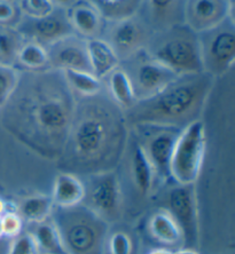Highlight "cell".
I'll use <instances>...</instances> for the list:
<instances>
[{
    "label": "cell",
    "instance_id": "6da1fadb",
    "mask_svg": "<svg viewBox=\"0 0 235 254\" xmlns=\"http://www.w3.org/2000/svg\"><path fill=\"white\" fill-rule=\"evenodd\" d=\"M36 81L14 104L13 130L32 150L54 159L66 150L76 111L72 88L53 73Z\"/></svg>",
    "mask_w": 235,
    "mask_h": 254
},
{
    "label": "cell",
    "instance_id": "7a4b0ae2",
    "mask_svg": "<svg viewBox=\"0 0 235 254\" xmlns=\"http://www.w3.org/2000/svg\"><path fill=\"white\" fill-rule=\"evenodd\" d=\"M212 87V76L206 71L179 76L151 98L138 100L128 109L125 119L136 126L184 128L199 119Z\"/></svg>",
    "mask_w": 235,
    "mask_h": 254
},
{
    "label": "cell",
    "instance_id": "3957f363",
    "mask_svg": "<svg viewBox=\"0 0 235 254\" xmlns=\"http://www.w3.org/2000/svg\"><path fill=\"white\" fill-rule=\"evenodd\" d=\"M124 143L122 118L104 104L92 103L76 115L70 128L67 148L81 165L109 171L106 164L117 156Z\"/></svg>",
    "mask_w": 235,
    "mask_h": 254
},
{
    "label": "cell",
    "instance_id": "277c9868",
    "mask_svg": "<svg viewBox=\"0 0 235 254\" xmlns=\"http://www.w3.org/2000/svg\"><path fill=\"white\" fill-rule=\"evenodd\" d=\"M149 57L177 76L204 71L199 36L187 25L167 29L152 45Z\"/></svg>",
    "mask_w": 235,
    "mask_h": 254
},
{
    "label": "cell",
    "instance_id": "5b68a950",
    "mask_svg": "<svg viewBox=\"0 0 235 254\" xmlns=\"http://www.w3.org/2000/svg\"><path fill=\"white\" fill-rule=\"evenodd\" d=\"M52 220L70 254H95L106 236L108 223L87 206L60 208Z\"/></svg>",
    "mask_w": 235,
    "mask_h": 254
},
{
    "label": "cell",
    "instance_id": "8992f818",
    "mask_svg": "<svg viewBox=\"0 0 235 254\" xmlns=\"http://www.w3.org/2000/svg\"><path fill=\"white\" fill-rule=\"evenodd\" d=\"M207 149L206 126L195 119L180 130L170 162V178L177 185H195Z\"/></svg>",
    "mask_w": 235,
    "mask_h": 254
},
{
    "label": "cell",
    "instance_id": "52a82bcc",
    "mask_svg": "<svg viewBox=\"0 0 235 254\" xmlns=\"http://www.w3.org/2000/svg\"><path fill=\"white\" fill-rule=\"evenodd\" d=\"M227 20L218 27L200 33L201 37L199 36L203 68L210 76L225 74L234 64V20Z\"/></svg>",
    "mask_w": 235,
    "mask_h": 254
},
{
    "label": "cell",
    "instance_id": "ba28073f",
    "mask_svg": "<svg viewBox=\"0 0 235 254\" xmlns=\"http://www.w3.org/2000/svg\"><path fill=\"white\" fill-rule=\"evenodd\" d=\"M176 220L186 249H192L199 240V204L195 185H176L165 196V208Z\"/></svg>",
    "mask_w": 235,
    "mask_h": 254
},
{
    "label": "cell",
    "instance_id": "9c48e42d",
    "mask_svg": "<svg viewBox=\"0 0 235 254\" xmlns=\"http://www.w3.org/2000/svg\"><path fill=\"white\" fill-rule=\"evenodd\" d=\"M87 207L107 223L116 220L121 210L122 192L117 175L111 171L95 173L85 192Z\"/></svg>",
    "mask_w": 235,
    "mask_h": 254
},
{
    "label": "cell",
    "instance_id": "30bf717a",
    "mask_svg": "<svg viewBox=\"0 0 235 254\" xmlns=\"http://www.w3.org/2000/svg\"><path fill=\"white\" fill-rule=\"evenodd\" d=\"M233 0H186L184 15L186 25L196 32H207L233 18Z\"/></svg>",
    "mask_w": 235,
    "mask_h": 254
},
{
    "label": "cell",
    "instance_id": "8fae6325",
    "mask_svg": "<svg viewBox=\"0 0 235 254\" xmlns=\"http://www.w3.org/2000/svg\"><path fill=\"white\" fill-rule=\"evenodd\" d=\"M138 127H145L148 129L147 140L141 144L154 167L155 174H158L163 179L169 178L171 157H172L177 137L182 128L179 129L164 126Z\"/></svg>",
    "mask_w": 235,
    "mask_h": 254
},
{
    "label": "cell",
    "instance_id": "7c38bea8",
    "mask_svg": "<svg viewBox=\"0 0 235 254\" xmlns=\"http://www.w3.org/2000/svg\"><path fill=\"white\" fill-rule=\"evenodd\" d=\"M178 77L151 57L140 61L134 71V80L131 79L137 101L157 94Z\"/></svg>",
    "mask_w": 235,
    "mask_h": 254
},
{
    "label": "cell",
    "instance_id": "4fadbf2b",
    "mask_svg": "<svg viewBox=\"0 0 235 254\" xmlns=\"http://www.w3.org/2000/svg\"><path fill=\"white\" fill-rule=\"evenodd\" d=\"M74 29L68 17L54 14L40 18H31L23 24V33L31 36L38 42L57 44L73 36Z\"/></svg>",
    "mask_w": 235,
    "mask_h": 254
},
{
    "label": "cell",
    "instance_id": "5bb4252c",
    "mask_svg": "<svg viewBox=\"0 0 235 254\" xmlns=\"http://www.w3.org/2000/svg\"><path fill=\"white\" fill-rule=\"evenodd\" d=\"M111 43H109L117 55L131 57L140 50L146 39L145 28L136 18L130 17L126 20L115 22L110 32Z\"/></svg>",
    "mask_w": 235,
    "mask_h": 254
},
{
    "label": "cell",
    "instance_id": "9a60e30c",
    "mask_svg": "<svg viewBox=\"0 0 235 254\" xmlns=\"http://www.w3.org/2000/svg\"><path fill=\"white\" fill-rule=\"evenodd\" d=\"M72 37L54 44L55 46L52 51V54H48L50 63L53 64L54 68L61 71L80 70L92 72L86 47L80 43L74 42Z\"/></svg>",
    "mask_w": 235,
    "mask_h": 254
},
{
    "label": "cell",
    "instance_id": "2e32d148",
    "mask_svg": "<svg viewBox=\"0 0 235 254\" xmlns=\"http://www.w3.org/2000/svg\"><path fill=\"white\" fill-rule=\"evenodd\" d=\"M91 71L98 78H103L118 68L119 57L111 45L100 38H88L85 43Z\"/></svg>",
    "mask_w": 235,
    "mask_h": 254
},
{
    "label": "cell",
    "instance_id": "e0dca14e",
    "mask_svg": "<svg viewBox=\"0 0 235 254\" xmlns=\"http://www.w3.org/2000/svg\"><path fill=\"white\" fill-rule=\"evenodd\" d=\"M85 192L86 188L79 179L72 173H61L55 178L51 197L54 206L69 208L83 203Z\"/></svg>",
    "mask_w": 235,
    "mask_h": 254
},
{
    "label": "cell",
    "instance_id": "ac0fdd59",
    "mask_svg": "<svg viewBox=\"0 0 235 254\" xmlns=\"http://www.w3.org/2000/svg\"><path fill=\"white\" fill-rule=\"evenodd\" d=\"M67 17L74 30L88 38H94L101 27L102 16L87 0H77L69 6Z\"/></svg>",
    "mask_w": 235,
    "mask_h": 254
},
{
    "label": "cell",
    "instance_id": "d6986e66",
    "mask_svg": "<svg viewBox=\"0 0 235 254\" xmlns=\"http://www.w3.org/2000/svg\"><path fill=\"white\" fill-rule=\"evenodd\" d=\"M132 181L140 195L147 196L154 185L155 170L145 151L143 144L137 142L131 152Z\"/></svg>",
    "mask_w": 235,
    "mask_h": 254
},
{
    "label": "cell",
    "instance_id": "ffe728a7",
    "mask_svg": "<svg viewBox=\"0 0 235 254\" xmlns=\"http://www.w3.org/2000/svg\"><path fill=\"white\" fill-rule=\"evenodd\" d=\"M148 228L152 236L164 244L177 245L182 243L180 227L166 210L154 213L149 219Z\"/></svg>",
    "mask_w": 235,
    "mask_h": 254
},
{
    "label": "cell",
    "instance_id": "44dd1931",
    "mask_svg": "<svg viewBox=\"0 0 235 254\" xmlns=\"http://www.w3.org/2000/svg\"><path fill=\"white\" fill-rule=\"evenodd\" d=\"M33 237L40 254H70L62 241L61 234L53 221L36 223Z\"/></svg>",
    "mask_w": 235,
    "mask_h": 254
},
{
    "label": "cell",
    "instance_id": "7402d4cb",
    "mask_svg": "<svg viewBox=\"0 0 235 254\" xmlns=\"http://www.w3.org/2000/svg\"><path fill=\"white\" fill-rule=\"evenodd\" d=\"M98 9L102 17L118 22L133 17L139 10L143 0H87Z\"/></svg>",
    "mask_w": 235,
    "mask_h": 254
},
{
    "label": "cell",
    "instance_id": "603a6c76",
    "mask_svg": "<svg viewBox=\"0 0 235 254\" xmlns=\"http://www.w3.org/2000/svg\"><path fill=\"white\" fill-rule=\"evenodd\" d=\"M54 203L51 196L33 195L24 198L18 206V214L24 221L39 223L53 214Z\"/></svg>",
    "mask_w": 235,
    "mask_h": 254
},
{
    "label": "cell",
    "instance_id": "cb8c5ba5",
    "mask_svg": "<svg viewBox=\"0 0 235 254\" xmlns=\"http://www.w3.org/2000/svg\"><path fill=\"white\" fill-rule=\"evenodd\" d=\"M109 89L115 102L123 109L128 110L137 102L132 80L124 70L117 68L109 74Z\"/></svg>",
    "mask_w": 235,
    "mask_h": 254
},
{
    "label": "cell",
    "instance_id": "d4e9b609",
    "mask_svg": "<svg viewBox=\"0 0 235 254\" xmlns=\"http://www.w3.org/2000/svg\"><path fill=\"white\" fill-rule=\"evenodd\" d=\"M62 72L69 87L81 95L95 96L101 91V80L89 71L65 70Z\"/></svg>",
    "mask_w": 235,
    "mask_h": 254
},
{
    "label": "cell",
    "instance_id": "484cf974",
    "mask_svg": "<svg viewBox=\"0 0 235 254\" xmlns=\"http://www.w3.org/2000/svg\"><path fill=\"white\" fill-rule=\"evenodd\" d=\"M16 58L22 65L32 70L43 69L50 63L48 52L38 42H30L21 46L17 51Z\"/></svg>",
    "mask_w": 235,
    "mask_h": 254
},
{
    "label": "cell",
    "instance_id": "4316f807",
    "mask_svg": "<svg viewBox=\"0 0 235 254\" xmlns=\"http://www.w3.org/2000/svg\"><path fill=\"white\" fill-rule=\"evenodd\" d=\"M18 83H20L18 71L12 65L0 63V108L5 106L14 95Z\"/></svg>",
    "mask_w": 235,
    "mask_h": 254
},
{
    "label": "cell",
    "instance_id": "83f0119b",
    "mask_svg": "<svg viewBox=\"0 0 235 254\" xmlns=\"http://www.w3.org/2000/svg\"><path fill=\"white\" fill-rule=\"evenodd\" d=\"M21 8L28 17L40 18L54 12V3L52 0H21Z\"/></svg>",
    "mask_w": 235,
    "mask_h": 254
},
{
    "label": "cell",
    "instance_id": "f1b7e54d",
    "mask_svg": "<svg viewBox=\"0 0 235 254\" xmlns=\"http://www.w3.org/2000/svg\"><path fill=\"white\" fill-rule=\"evenodd\" d=\"M13 240L7 254H40L32 234L22 233Z\"/></svg>",
    "mask_w": 235,
    "mask_h": 254
},
{
    "label": "cell",
    "instance_id": "f546056e",
    "mask_svg": "<svg viewBox=\"0 0 235 254\" xmlns=\"http://www.w3.org/2000/svg\"><path fill=\"white\" fill-rule=\"evenodd\" d=\"M3 237L15 238L22 234L23 230V219L15 211H7L1 215Z\"/></svg>",
    "mask_w": 235,
    "mask_h": 254
},
{
    "label": "cell",
    "instance_id": "4dcf8cb0",
    "mask_svg": "<svg viewBox=\"0 0 235 254\" xmlns=\"http://www.w3.org/2000/svg\"><path fill=\"white\" fill-rule=\"evenodd\" d=\"M178 0H149L152 15L159 22L170 20L177 8Z\"/></svg>",
    "mask_w": 235,
    "mask_h": 254
},
{
    "label": "cell",
    "instance_id": "1f68e13d",
    "mask_svg": "<svg viewBox=\"0 0 235 254\" xmlns=\"http://www.w3.org/2000/svg\"><path fill=\"white\" fill-rule=\"evenodd\" d=\"M110 254H132L133 243L128 234L117 231L109 238Z\"/></svg>",
    "mask_w": 235,
    "mask_h": 254
},
{
    "label": "cell",
    "instance_id": "d6a6232c",
    "mask_svg": "<svg viewBox=\"0 0 235 254\" xmlns=\"http://www.w3.org/2000/svg\"><path fill=\"white\" fill-rule=\"evenodd\" d=\"M18 48L17 40L13 33L0 31V57L6 60L16 57Z\"/></svg>",
    "mask_w": 235,
    "mask_h": 254
},
{
    "label": "cell",
    "instance_id": "836d02e7",
    "mask_svg": "<svg viewBox=\"0 0 235 254\" xmlns=\"http://www.w3.org/2000/svg\"><path fill=\"white\" fill-rule=\"evenodd\" d=\"M16 15V8L10 0H0V24L9 23Z\"/></svg>",
    "mask_w": 235,
    "mask_h": 254
},
{
    "label": "cell",
    "instance_id": "e575fe53",
    "mask_svg": "<svg viewBox=\"0 0 235 254\" xmlns=\"http://www.w3.org/2000/svg\"><path fill=\"white\" fill-rule=\"evenodd\" d=\"M77 0H52L53 3H58L60 6H72Z\"/></svg>",
    "mask_w": 235,
    "mask_h": 254
},
{
    "label": "cell",
    "instance_id": "d590c367",
    "mask_svg": "<svg viewBox=\"0 0 235 254\" xmlns=\"http://www.w3.org/2000/svg\"><path fill=\"white\" fill-rule=\"evenodd\" d=\"M148 254H173V253L166 249H156V250H153V251H151Z\"/></svg>",
    "mask_w": 235,
    "mask_h": 254
},
{
    "label": "cell",
    "instance_id": "8d00e7d4",
    "mask_svg": "<svg viewBox=\"0 0 235 254\" xmlns=\"http://www.w3.org/2000/svg\"><path fill=\"white\" fill-rule=\"evenodd\" d=\"M173 254H199L196 251H194L193 249H182V250H179L176 253Z\"/></svg>",
    "mask_w": 235,
    "mask_h": 254
},
{
    "label": "cell",
    "instance_id": "74e56055",
    "mask_svg": "<svg viewBox=\"0 0 235 254\" xmlns=\"http://www.w3.org/2000/svg\"><path fill=\"white\" fill-rule=\"evenodd\" d=\"M5 212H7V204L5 200L0 198V215H2Z\"/></svg>",
    "mask_w": 235,
    "mask_h": 254
},
{
    "label": "cell",
    "instance_id": "f35d334b",
    "mask_svg": "<svg viewBox=\"0 0 235 254\" xmlns=\"http://www.w3.org/2000/svg\"><path fill=\"white\" fill-rule=\"evenodd\" d=\"M3 237V231H2V222H1V215H0V238Z\"/></svg>",
    "mask_w": 235,
    "mask_h": 254
}]
</instances>
